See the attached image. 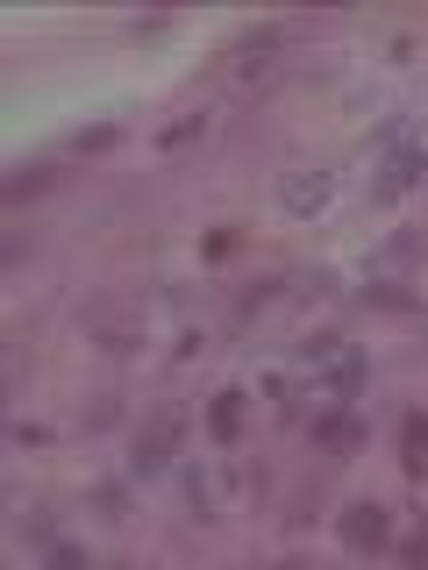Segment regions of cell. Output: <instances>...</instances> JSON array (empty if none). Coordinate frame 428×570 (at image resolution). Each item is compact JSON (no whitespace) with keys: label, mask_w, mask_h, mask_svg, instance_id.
Segmentation results:
<instances>
[{"label":"cell","mask_w":428,"mask_h":570,"mask_svg":"<svg viewBox=\"0 0 428 570\" xmlns=\"http://www.w3.org/2000/svg\"><path fill=\"white\" fill-rule=\"evenodd\" d=\"M236 249H243V236H236V228H214V236L201 243V257H214V264H222V257H236Z\"/></svg>","instance_id":"obj_21"},{"label":"cell","mask_w":428,"mask_h":570,"mask_svg":"<svg viewBox=\"0 0 428 570\" xmlns=\"http://www.w3.org/2000/svg\"><path fill=\"white\" fill-rule=\"evenodd\" d=\"M178 442H186V406H157V414L136 428V442H129V478H165Z\"/></svg>","instance_id":"obj_2"},{"label":"cell","mask_w":428,"mask_h":570,"mask_svg":"<svg viewBox=\"0 0 428 570\" xmlns=\"http://www.w3.org/2000/svg\"><path fill=\"white\" fill-rule=\"evenodd\" d=\"M50 186H58V165H43V157L8 171V200H36V193H50Z\"/></svg>","instance_id":"obj_14"},{"label":"cell","mask_w":428,"mask_h":570,"mask_svg":"<svg viewBox=\"0 0 428 570\" xmlns=\"http://www.w3.org/2000/svg\"><path fill=\"white\" fill-rule=\"evenodd\" d=\"M314 507H321V492H314V485H300V492H293V513H285V528L300 534V528L314 521Z\"/></svg>","instance_id":"obj_18"},{"label":"cell","mask_w":428,"mask_h":570,"mask_svg":"<svg viewBox=\"0 0 428 570\" xmlns=\"http://www.w3.org/2000/svg\"><path fill=\"white\" fill-rule=\"evenodd\" d=\"M329 200H335V178H329V171H285V178H279V207L300 214V222H314Z\"/></svg>","instance_id":"obj_6"},{"label":"cell","mask_w":428,"mask_h":570,"mask_svg":"<svg viewBox=\"0 0 428 570\" xmlns=\"http://www.w3.org/2000/svg\"><path fill=\"white\" fill-rule=\"evenodd\" d=\"M243 414H250V392L243 385H222L207 400V435L222 442V450H236V442H243Z\"/></svg>","instance_id":"obj_7"},{"label":"cell","mask_w":428,"mask_h":570,"mask_svg":"<svg viewBox=\"0 0 428 570\" xmlns=\"http://www.w3.org/2000/svg\"><path fill=\"white\" fill-rule=\"evenodd\" d=\"M178 485H186V521H222V485H214V471L207 463H186V471H178Z\"/></svg>","instance_id":"obj_8"},{"label":"cell","mask_w":428,"mask_h":570,"mask_svg":"<svg viewBox=\"0 0 428 570\" xmlns=\"http://www.w3.org/2000/svg\"><path fill=\"white\" fill-rule=\"evenodd\" d=\"M8 442H14V450H50V428H36V421H14V428H8Z\"/></svg>","instance_id":"obj_20"},{"label":"cell","mask_w":428,"mask_h":570,"mask_svg":"<svg viewBox=\"0 0 428 570\" xmlns=\"http://www.w3.org/2000/svg\"><path fill=\"white\" fill-rule=\"evenodd\" d=\"M79 328L94 335L107 356H136V350H143V314L121 307V299H94V307L79 314Z\"/></svg>","instance_id":"obj_3"},{"label":"cell","mask_w":428,"mask_h":570,"mask_svg":"<svg viewBox=\"0 0 428 570\" xmlns=\"http://www.w3.org/2000/svg\"><path fill=\"white\" fill-rule=\"evenodd\" d=\"M364 435H371V428L357 421V406H321V414L308 421L314 456H329V463H350L357 450H364Z\"/></svg>","instance_id":"obj_4"},{"label":"cell","mask_w":428,"mask_h":570,"mask_svg":"<svg viewBox=\"0 0 428 570\" xmlns=\"http://www.w3.org/2000/svg\"><path fill=\"white\" fill-rule=\"evenodd\" d=\"M115 142H121V121H94V129H71L65 150L71 157H100V150H115Z\"/></svg>","instance_id":"obj_15"},{"label":"cell","mask_w":428,"mask_h":570,"mask_svg":"<svg viewBox=\"0 0 428 570\" xmlns=\"http://www.w3.org/2000/svg\"><path fill=\"white\" fill-rule=\"evenodd\" d=\"M121 421V392H94V406H86V435H100V428Z\"/></svg>","instance_id":"obj_16"},{"label":"cell","mask_w":428,"mask_h":570,"mask_svg":"<svg viewBox=\"0 0 428 570\" xmlns=\"http://www.w3.org/2000/svg\"><path fill=\"white\" fill-rule=\"evenodd\" d=\"M400 463H407V478H428V414L421 406L400 421Z\"/></svg>","instance_id":"obj_12"},{"label":"cell","mask_w":428,"mask_h":570,"mask_svg":"<svg viewBox=\"0 0 428 570\" xmlns=\"http://www.w3.org/2000/svg\"><path fill=\"white\" fill-rule=\"evenodd\" d=\"M335 534H343L350 557H379L386 534H392V513L379 507V499H350V507L335 513Z\"/></svg>","instance_id":"obj_5"},{"label":"cell","mask_w":428,"mask_h":570,"mask_svg":"<svg viewBox=\"0 0 428 570\" xmlns=\"http://www.w3.org/2000/svg\"><path fill=\"white\" fill-rule=\"evenodd\" d=\"M279 293H285V278H279V272H264V278H243V285H236V299H228V314H236V321H250V314H264V307H272Z\"/></svg>","instance_id":"obj_10"},{"label":"cell","mask_w":428,"mask_h":570,"mask_svg":"<svg viewBox=\"0 0 428 570\" xmlns=\"http://www.w3.org/2000/svg\"><path fill=\"white\" fill-rule=\"evenodd\" d=\"M400 557L415 563V570H428V528H421V534H407V542H400Z\"/></svg>","instance_id":"obj_22"},{"label":"cell","mask_w":428,"mask_h":570,"mask_svg":"<svg viewBox=\"0 0 428 570\" xmlns=\"http://www.w3.org/2000/svg\"><path fill=\"white\" fill-rule=\"evenodd\" d=\"M94 513H100V521H129V492H121V485H94Z\"/></svg>","instance_id":"obj_17"},{"label":"cell","mask_w":428,"mask_h":570,"mask_svg":"<svg viewBox=\"0 0 428 570\" xmlns=\"http://www.w3.org/2000/svg\"><path fill=\"white\" fill-rule=\"evenodd\" d=\"M136 36H150V43H157V36H172V22H165V14H143V22H129Z\"/></svg>","instance_id":"obj_24"},{"label":"cell","mask_w":428,"mask_h":570,"mask_svg":"<svg viewBox=\"0 0 428 570\" xmlns=\"http://www.w3.org/2000/svg\"><path fill=\"white\" fill-rule=\"evenodd\" d=\"M14 542L36 549V557H50V549H58V513H50V507H22V499H14Z\"/></svg>","instance_id":"obj_9"},{"label":"cell","mask_w":428,"mask_h":570,"mask_svg":"<svg viewBox=\"0 0 428 570\" xmlns=\"http://www.w3.org/2000/svg\"><path fill=\"white\" fill-rule=\"evenodd\" d=\"M50 563H65V570H79V563H86V549H79V542H65V534H58V549H50Z\"/></svg>","instance_id":"obj_23"},{"label":"cell","mask_w":428,"mask_h":570,"mask_svg":"<svg viewBox=\"0 0 428 570\" xmlns=\"http://www.w3.org/2000/svg\"><path fill=\"white\" fill-rule=\"evenodd\" d=\"M207 129H214V115H207V107H193V115H178V121L157 129V150H186V142H201Z\"/></svg>","instance_id":"obj_13"},{"label":"cell","mask_w":428,"mask_h":570,"mask_svg":"<svg viewBox=\"0 0 428 570\" xmlns=\"http://www.w3.org/2000/svg\"><path fill=\"white\" fill-rule=\"evenodd\" d=\"M415 257H421V236H392L371 264H415Z\"/></svg>","instance_id":"obj_19"},{"label":"cell","mask_w":428,"mask_h":570,"mask_svg":"<svg viewBox=\"0 0 428 570\" xmlns=\"http://www.w3.org/2000/svg\"><path fill=\"white\" fill-rule=\"evenodd\" d=\"M428 178V136L415 115H386L371 129V200H400Z\"/></svg>","instance_id":"obj_1"},{"label":"cell","mask_w":428,"mask_h":570,"mask_svg":"<svg viewBox=\"0 0 428 570\" xmlns=\"http://www.w3.org/2000/svg\"><path fill=\"white\" fill-rule=\"evenodd\" d=\"M357 299H364V307H386V314H415V307H421V299L407 293L400 278H379V272H371L364 285H357Z\"/></svg>","instance_id":"obj_11"}]
</instances>
